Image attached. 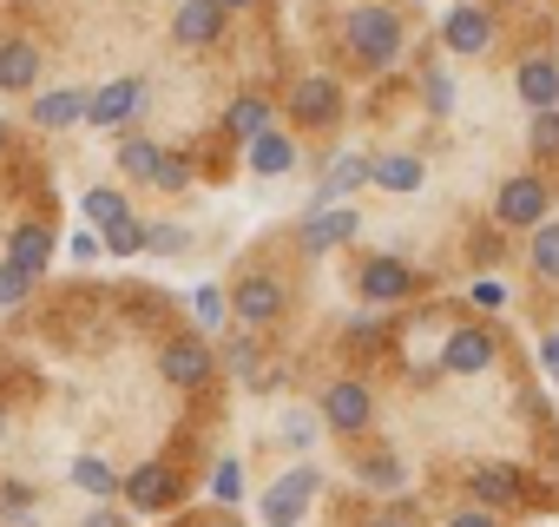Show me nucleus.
Instances as JSON below:
<instances>
[{
	"label": "nucleus",
	"mask_w": 559,
	"mask_h": 527,
	"mask_svg": "<svg viewBox=\"0 0 559 527\" xmlns=\"http://www.w3.org/2000/svg\"><path fill=\"white\" fill-rule=\"evenodd\" d=\"M211 501H217V507H237V501H243V461H237V455H224V461L211 468Z\"/></svg>",
	"instance_id": "obj_33"
},
{
	"label": "nucleus",
	"mask_w": 559,
	"mask_h": 527,
	"mask_svg": "<svg viewBox=\"0 0 559 527\" xmlns=\"http://www.w3.org/2000/svg\"><path fill=\"white\" fill-rule=\"evenodd\" d=\"M526 271H533L539 284H552V291H559V218L533 224V237H526Z\"/></svg>",
	"instance_id": "obj_24"
},
{
	"label": "nucleus",
	"mask_w": 559,
	"mask_h": 527,
	"mask_svg": "<svg viewBox=\"0 0 559 527\" xmlns=\"http://www.w3.org/2000/svg\"><path fill=\"white\" fill-rule=\"evenodd\" d=\"M27 113H34V126L67 132V126H80V119H86V93H80V86H60V93H40Z\"/></svg>",
	"instance_id": "obj_21"
},
{
	"label": "nucleus",
	"mask_w": 559,
	"mask_h": 527,
	"mask_svg": "<svg viewBox=\"0 0 559 527\" xmlns=\"http://www.w3.org/2000/svg\"><path fill=\"white\" fill-rule=\"evenodd\" d=\"M0 435H8V409H0Z\"/></svg>",
	"instance_id": "obj_50"
},
{
	"label": "nucleus",
	"mask_w": 559,
	"mask_h": 527,
	"mask_svg": "<svg viewBox=\"0 0 559 527\" xmlns=\"http://www.w3.org/2000/svg\"><path fill=\"white\" fill-rule=\"evenodd\" d=\"M270 113H276V106H270V99H263V93H237V99H230V106H224V132H230V139H243V145H250V139H257V132H270Z\"/></svg>",
	"instance_id": "obj_23"
},
{
	"label": "nucleus",
	"mask_w": 559,
	"mask_h": 527,
	"mask_svg": "<svg viewBox=\"0 0 559 527\" xmlns=\"http://www.w3.org/2000/svg\"><path fill=\"white\" fill-rule=\"evenodd\" d=\"M14 527H40V520H34V514H21V520H14Z\"/></svg>",
	"instance_id": "obj_47"
},
{
	"label": "nucleus",
	"mask_w": 559,
	"mask_h": 527,
	"mask_svg": "<svg viewBox=\"0 0 559 527\" xmlns=\"http://www.w3.org/2000/svg\"><path fill=\"white\" fill-rule=\"evenodd\" d=\"M67 250H73V264H93V257H99V231H73Z\"/></svg>",
	"instance_id": "obj_41"
},
{
	"label": "nucleus",
	"mask_w": 559,
	"mask_h": 527,
	"mask_svg": "<svg viewBox=\"0 0 559 527\" xmlns=\"http://www.w3.org/2000/svg\"><path fill=\"white\" fill-rule=\"evenodd\" d=\"M224 304H230V317H237L243 330H270L276 317L290 311V291L276 284L270 271H243V278H237V284L224 291Z\"/></svg>",
	"instance_id": "obj_5"
},
{
	"label": "nucleus",
	"mask_w": 559,
	"mask_h": 527,
	"mask_svg": "<svg viewBox=\"0 0 559 527\" xmlns=\"http://www.w3.org/2000/svg\"><path fill=\"white\" fill-rule=\"evenodd\" d=\"M34 501H40V488L27 475H8V481H0V527H14L21 514H34Z\"/></svg>",
	"instance_id": "obj_29"
},
{
	"label": "nucleus",
	"mask_w": 559,
	"mask_h": 527,
	"mask_svg": "<svg viewBox=\"0 0 559 527\" xmlns=\"http://www.w3.org/2000/svg\"><path fill=\"white\" fill-rule=\"evenodd\" d=\"M158 152H165V145H152V139H126V145H119V172H126L132 185H152Z\"/></svg>",
	"instance_id": "obj_31"
},
{
	"label": "nucleus",
	"mask_w": 559,
	"mask_h": 527,
	"mask_svg": "<svg viewBox=\"0 0 559 527\" xmlns=\"http://www.w3.org/2000/svg\"><path fill=\"white\" fill-rule=\"evenodd\" d=\"M145 113V80H112L99 93H86V126L112 132V126H132Z\"/></svg>",
	"instance_id": "obj_14"
},
{
	"label": "nucleus",
	"mask_w": 559,
	"mask_h": 527,
	"mask_svg": "<svg viewBox=\"0 0 559 527\" xmlns=\"http://www.w3.org/2000/svg\"><path fill=\"white\" fill-rule=\"evenodd\" d=\"M290 119H297L304 132H330V126L343 119V86H336L330 73H304V80L290 86Z\"/></svg>",
	"instance_id": "obj_10"
},
{
	"label": "nucleus",
	"mask_w": 559,
	"mask_h": 527,
	"mask_svg": "<svg viewBox=\"0 0 559 527\" xmlns=\"http://www.w3.org/2000/svg\"><path fill=\"white\" fill-rule=\"evenodd\" d=\"M145 250L178 257V250H191V231H185V224H145Z\"/></svg>",
	"instance_id": "obj_36"
},
{
	"label": "nucleus",
	"mask_w": 559,
	"mask_h": 527,
	"mask_svg": "<svg viewBox=\"0 0 559 527\" xmlns=\"http://www.w3.org/2000/svg\"><path fill=\"white\" fill-rule=\"evenodd\" d=\"M27 291H34V271H21V264H0V311L27 304Z\"/></svg>",
	"instance_id": "obj_37"
},
{
	"label": "nucleus",
	"mask_w": 559,
	"mask_h": 527,
	"mask_svg": "<svg viewBox=\"0 0 559 527\" xmlns=\"http://www.w3.org/2000/svg\"><path fill=\"white\" fill-rule=\"evenodd\" d=\"M441 527H500V514H487V507H454Z\"/></svg>",
	"instance_id": "obj_40"
},
{
	"label": "nucleus",
	"mask_w": 559,
	"mask_h": 527,
	"mask_svg": "<svg viewBox=\"0 0 559 527\" xmlns=\"http://www.w3.org/2000/svg\"><path fill=\"white\" fill-rule=\"evenodd\" d=\"M362 185H369V152H336V159L323 165V178H317L310 211H317V204H349V191H362Z\"/></svg>",
	"instance_id": "obj_18"
},
{
	"label": "nucleus",
	"mask_w": 559,
	"mask_h": 527,
	"mask_svg": "<svg viewBox=\"0 0 559 527\" xmlns=\"http://www.w3.org/2000/svg\"><path fill=\"white\" fill-rule=\"evenodd\" d=\"M152 185L158 191H191V159H178V152H158V165H152Z\"/></svg>",
	"instance_id": "obj_35"
},
{
	"label": "nucleus",
	"mask_w": 559,
	"mask_h": 527,
	"mask_svg": "<svg viewBox=\"0 0 559 527\" xmlns=\"http://www.w3.org/2000/svg\"><path fill=\"white\" fill-rule=\"evenodd\" d=\"M356 291H362V304H408L421 291V271L395 250H376V257L356 264Z\"/></svg>",
	"instance_id": "obj_6"
},
{
	"label": "nucleus",
	"mask_w": 559,
	"mask_h": 527,
	"mask_svg": "<svg viewBox=\"0 0 559 527\" xmlns=\"http://www.w3.org/2000/svg\"><path fill=\"white\" fill-rule=\"evenodd\" d=\"M126 211H132V204H126V191H112V185L80 191V218H86V224H99V231H106V224H119Z\"/></svg>",
	"instance_id": "obj_28"
},
{
	"label": "nucleus",
	"mask_w": 559,
	"mask_h": 527,
	"mask_svg": "<svg viewBox=\"0 0 559 527\" xmlns=\"http://www.w3.org/2000/svg\"><path fill=\"white\" fill-rule=\"evenodd\" d=\"M47 257H53V231L34 218V224H14V237H8V264H21V271H47Z\"/></svg>",
	"instance_id": "obj_22"
},
{
	"label": "nucleus",
	"mask_w": 559,
	"mask_h": 527,
	"mask_svg": "<svg viewBox=\"0 0 559 527\" xmlns=\"http://www.w3.org/2000/svg\"><path fill=\"white\" fill-rule=\"evenodd\" d=\"M80 527H132V514H126V507H112V501H99Z\"/></svg>",
	"instance_id": "obj_39"
},
{
	"label": "nucleus",
	"mask_w": 559,
	"mask_h": 527,
	"mask_svg": "<svg viewBox=\"0 0 559 527\" xmlns=\"http://www.w3.org/2000/svg\"><path fill=\"white\" fill-rule=\"evenodd\" d=\"M217 8H224V14H230V8H250V0H217Z\"/></svg>",
	"instance_id": "obj_46"
},
{
	"label": "nucleus",
	"mask_w": 559,
	"mask_h": 527,
	"mask_svg": "<svg viewBox=\"0 0 559 527\" xmlns=\"http://www.w3.org/2000/svg\"><path fill=\"white\" fill-rule=\"evenodd\" d=\"M171 40H178L185 54L217 47V40H224V8H217V0H178V14H171Z\"/></svg>",
	"instance_id": "obj_15"
},
{
	"label": "nucleus",
	"mask_w": 559,
	"mask_h": 527,
	"mask_svg": "<svg viewBox=\"0 0 559 527\" xmlns=\"http://www.w3.org/2000/svg\"><path fill=\"white\" fill-rule=\"evenodd\" d=\"M513 93H520V106L552 113V106H559V60H552V54H526V60L513 67Z\"/></svg>",
	"instance_id": "obj_16"
},
{
	"label": "nucleus",
	"mask_w": 559,
	"mask_h": 527,
	"mask_svg": "<svg viewBox=\"0 0 559 527\" xmlns=\"http://www.w3.org/2000/svg\"><path fill=\"white\" fill-rule=\"evenodd\" d=\"M211 370H217V356H211L204 337H171V343L158 350V376H165L171 389H204Z\"/></svg>",
	"instance_id": "obj_12"
},
{
	"label": "nucleus",
	"mask_w": 559,
	"mask_h": 527,
	"mask_svg": "<svg viewBox=\"0 0 559 527\" xmlns=\"http://www.w3.org/2000/svg\"><path fill=\"white\" fill-rule=\"evenodd\" d=\"M284 435H290V442H310V435H317V415H290Z\"/></svg>",
	"instance_id": "obj_43"
},
{
	"label": "nucleus",
	"mask_w": 559,
	"mask_h": 527,
	"mask_svg": "<svg viewBox=\"0 0 559 527\" xmlns=\"http://www.w3.org/2000/svg\"><path fill=\"white\" fill-rule=\"evenodd\" d=\"M356 231H362V211H349V204H317V211L297 224V250H304V257H330V250H343Z\"/></svg>",
	"instance_id": "obj_11"
},
{
	"label": "nucleus",
	"mask_w": 559,
	"mask_h": 527,
	"mask_svg": "<svg viewBox=\"0 0 559 527\" xmlns=\"http://www.w3.org/2000/svg\"><path fill=\"white\" fill-rule=\"evenodd\" d=\"M119 501L126 514H171L185 501V475L171 461H139L132 475H119Z\"/></svg>",
	"instance_id": "obj_4"
},
{
	"label": "nucleus",
	"mask_w": 559,
	"mask_h": 527,
	"mask_svg": "<svg viewBox=\"0 0 559 527\" xmlns=\"http://www.w3.org/2000/svg\"><path fill=\"white\" fill-rule=\"evenodd\" d=\"M211 527H237V520H230V514H224V520H211Z\"/></svg>",
	"instance_id": "obj_48"
},
{
	"label": "nucleus",
	"mask_w": 559,
	"mask_h": 527,
	"mask_svg": "<svg viewBox=\"0 0 559 527\" xmlns=\"http://www.w3.org/2000/svg\"><path fill=\"white\" fill-rule=\"evenodd\" d=\"M224 370H237L243 383H257V343H250V337H230V343H224Z\"/></svg>",
	"instance_id": "obj_38"
},
{
	"label": "nucleus",
	"mask_w": 559,
	"mask_h": 527,
	"mask_svg": "<svg viewBox=\"0 0 559 527\" xmlns=\"http://www.w3.org/2000/svg\"><path fill=\"white\" fill-rule=\"evenodd\" d=\"M323 429L330 435H362L369 422H376V389L362 383V376H336L330 389H323Z\"/></svg>",
	"instance_id": "obj_8"
},
{
	"label": "nucleus",
	"mask_w": 559,
	"mask_h": 527,
	"mask_svg": "<svg viewBox=\"0 0 559 527\" xmlns=\"http://www.w3.org/2000/svg\"><path fill=\"white\" fill-rule=\"evenodd\" d=\"M526 152H533V159H559V106H552V113H533Z\"/></svg>",
	"instance_id": "obj_34"
},
{
	"label": "nucleus",
	"mask_w": 559,
	"mask_h": 527,
	"mask_svg": "<svg viewBox=\"0 0 559 527\" xmlns=\"http://www.w3.org/2000/svg\"><path fill=\"white\" fill-rule=\"evenodd\" d=\"M441 47H448V54H461V60H480V54L493 47V14H487V8H474V0L448 8V21H441Z\"/></svg>",
	"instance_id": "obj_13"
},
{
	"label": "nucleus",
	"mask_w": 559,
	"mask_h": 527,
	"mask_svg": "<svg viewBox=\"0 0 559 527\" xmlns=\"http://www.w3.org/2000/svg\"><path fill=\"white\" fill-rule=\"evenodd\" d=\"M73 488L93 494V501H119V468H112L106 455H80V461H73Z\"/></svg>",
	"instance_id": "obj_26"
},
{
	"label": "nucleus",
	"mask_w": 559,
	"mask_h": 527,
	"mask_svg": "<svg viewBox=\"0 0 559 527\" xmlns=\"http://www.w3.org/2000/svg\"><path fill=\"white\" fill-rule=\"evenodd\" d=\"M546 211H552V185L539 172L500 178V191H493V224L500 231H533V224H546Z\"/></svg>",
	"instance_id": "obj_3"
},
{
	"label": "nucleus",
	"mask_w": 559,
	"mask_h": 527,
	"mask_svg": "<svg viewBox=\"0 0 559 527\" xmlns=\"http://www.w3.org/2000/svg\"><path fill=\"white\" fill-rule=\"evenodd\" d=\"M493 363H500L493 324H461V330H448V343H441V356H435L441 376H487Z\"/></svg>",
	"instance_id": "obj_7"
},
{
	"label": "nucleus",
	"mask_w": 559,
	"mask_h": 527,
	"mask_svg": "<svg viewBox=\"0 0 559 527\" xmlns=\"http://www.w3.org/2000/svg\"><path fill=\"white\" fill-rule=\"evenodd\" d=\"M356 481H362L369 494H402V488H408V468H402V455L376 448V455H362V461H356Z\"/></svg>",
	"instance_id": "obj_25"
},
{
	"label": "nucleus",
	"mask_w": 559,
	"mask_h": 527,
	"mask_svg": "<svg viewBox=\"0 0 559 527\" xmlns=\"http://www.w3.org/2000/svg\"><path fill=\"white\" fill-rule=\"evenodd\" d=\"M461 481H467V507H487V514H507L526 501V475L513 461H474Z\"/></svg>",
	"instance_id": "obj_9"
},
{
	"label": "nucleus",
	"mask_w": 559,
	"mask_h": 527,
	"mask_svg": "<svg viewBox=\"0 0 559 527\" xmlns=\"http://www.w3.org/2000/svg\"><path fill=\"white\" fill-rule=\"evenodd\" d=\"M317 494H323V468H317V461L284 468V475L263 488V527H297V520L310 514Z\"/></svg>",
	"instance_id": "obj_2"
},
{
	"label": "nucleus",
	"mask_w": 559,
	"mask_h": 527,
	"mask_svg": "<svg viewBox=\"0 0 559 527\" xmlns=\"http://www.w3.org/2000/svg\"><path fill=\"white\" fill-rule=\"evenodd\" d=\"M421 106H428V119H448V113H454V73H448L441 60L421 67Z\"/></svg>",
	"instance_id": "obj_27"
},
{
	"label": "nucleus",
	"mask_w": 559,
	"mask_h": 527,
	"mask_svg": "<svg viewBox=\"0 0 559 527\" xmlns=\"http://www.w3.org/2000/svg\"><path fill=\"white\" fill-rule=\"evenodd\" d=\"M369 185L408 198V191L428 185V159H421V152H369Z\"/></svg>",
	"instance_id": "obj_17"
},
{
	"label": "nucleus",
	"mask_w": 559,
	"mask_h": 527,
	"mask_svg": "<svg viewBox=\"0 0 559 527\" xmlns=\"http://www.w3.org/2000/svg\"><path fill=\"white\" fill-rule=\"evenodd\" d=\"M474 304H480V311H500V304H507V291H500L493 278H480V284H474Z\"/></svg>",
	"instance_id": "obj_42"
},
{
	"label": "nucleus",
	"mask_w": 559,
	"mask_h": 527,
	"mask_svg": "<svg viewBox=\"0 0 559 527\" xmlns=\"http://www.w3.org/2000/svg\"><path fill=\"white\" fill-rule=\"evenodd\" d=\"M243 159H250L257 178H284V172H297V139L270 126V132H257V139L243 145Z\"/></svg>",
	"instance_id": "obj_19"
},
{
	"label": "nucleus",
	"mask_w": 559,
	"mask_h": 527,
	"mask_svg": "<svg viewBox=\"0 0 559 527\" xmlns=\"http://www.w3.org/2000/svg\"><path fill=\"white\" fill-rule=\"evenodd\" d=\"M343 54H349L362 73H389V67H402V54H408V27H402V14L389 8V0H356V8L343 14Z\"/></svg>",
	"instance_id": "obj_1"
},
{
	"label": "nucleus",
	"mask_w": 559,
	"mask_h": 527,
	"mask_svg": "<svg viewBox=\"0 0 559 527\" xmlns=\"http://www.w3.org/2000/svg\"><path fill=\"white\" fill-rule=\"evenodd\" d=\"M34 80H40V47L0 40V93H34Z\"/></svg>",
	"instance_id": "obj_20"
},
{
	"label": "nucleus",
	"mask_w": 559,
	"mask_h": 527,
	"mask_svg": "<svg viewBox=\"0 0 559 527\" xmlns=\"http://www.w3.org/2000/svg\"><path fill=\"white\" fill-rule=\"evenodd\" d=\"M0 152H8V126H0Z\"/></svg>",
	"instance_id": "obj_49"
},
{
	"label": "nucleus",
	"mask_w": 559,
	"mask_h": 527,
	"mask_svg": "<svg viewBox=\"0 0 559 527\" xmlns=\"http://www.w3.org/2000/svg\"><path fill=\"white\" fill-rule=\"evenodd\" d=\"M539 370H546V376H559V330L539 343Z\"/></svg>",
	"instance_id": "obj_44"
},
{
	"label": "nucleus",
	"mask_w": 559,
	"mask_h": 527,
	"mask_svg": "<svg viewBox=\"0 0 559 527\" xmlns=\"http://www.w3.org/2000/svg\"><path fill=\"white\" fill-rule=\"evenodd\" d=\"M191 317H198V330H224V324H230L224 291H217V284H198V291H191Z\"/></svg>",
	"instance_id": "obj_32"
},
{
	"label": "nucleus",
	"mask_w": 559,
	"mask_h": 527,
	"mask_svg": "<svg viewBox=\"0 0 559 527\" xmlns=\"http://www.w3.org/2000/svg\"><path fill=\"white\" fill-rule=\"evenodd\" d=\"M369 527H415V520H408V514H376Z\"/></svg>",
	"instance_id": "obj_45"
},
{
	"label": "nucleus",
	"mask_w": 559,
	"mask_h": 527,
	"mask_svg": "<svg viewBox=\"0 0 559 527\" xmlns=\"http://www.w3.org/2000/svg\"><path fill=\"white\" fill-rule=\"evenodd\" d=\"M99 250H106V257H139V250H145V224L126 211L119 224H106V231H99Z\"/></svg>",
	"instance_id": "obj_30"
}]
</instances>
